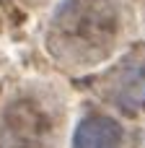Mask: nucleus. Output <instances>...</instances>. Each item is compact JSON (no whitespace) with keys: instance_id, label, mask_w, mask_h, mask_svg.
Masks as SVG:
<instances>
[{"instance_id":"nucleus-1","label":"nucleus","mask_w":145,"mask_h":148,"mask_svg":"<svg viewBox=\"0 0 145 148\" xmlns=\"http://www.w3.org/2000/svg\"><path fill=\"white\" fill-rule=\"evenodd\" d=\"M117 34V8L112 0H62L52 36L78 57L104 49Z\"/></svg>"},{"instance_id":"nucleus-4","label":"nucleus","mask_w":145,"mask_h":148,"mask_svg":"<svg viewBox=\"0 0 145 148\" xmlns=\"http://www.w3.org/2000/svg\"><path fill=\"white\" fill-rule=\"evenodd\" d=\"M73 148H122V130L109 117H86L75 130Z\"/></svg>"},{"instance_id":"nucleus-2","label":"nucleus","mask_w":145,"mask_h":148,"mask_svg":"<svg viewBox=\"0 0 145 148\" xmlns=\"http://www.w3.org/2000/svg\"><path fill=\"white\" fill-rule=\"evenodd\" d=\"M54 120L42 99L21 94L0 112V148H44L52 138Z\"/></svg>"},{"instance_id":"nucleus-3","label":"nucleus","mask_w":145,"mask_h":148,"mask_svg":"<svg viewBox=\"0 0 145 148\" xmlns=\"http://www.w3.org/2000/svg\"><path fill=\"white\" fill-rule=\"evenodd\" d=\"M109 94L122 109H143L145 107V60H130L119 65L112 75Z\"/></svg>"}]
</instances>
